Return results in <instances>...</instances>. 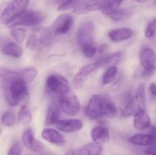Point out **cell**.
<instances>
[{
	"mask_svg": "<svg viewBox=\"0 0 156 155\" xmlns=\"http://www.w3.org/2000/svg\"><path fill=\"white\" fill-rule=\"evenodd\" d=\"M144 153L146 155H155L156 154V144L155 145L151 146L146 148L144 150Z\"/></svg>",
	"mask_w": 156,
	"mask_h": 155,
	"instance_id": "obj_37",
	"label": "cell"
},
{
	"mask_svg": "<svg viewBox=\"0 0 156 155\" xmlns=\"http://www.w3.org/2000/svg\"><path fill=\"white\" fill-rule=\"evenodd\" d=\"M117 73H118V69L116 66L109 67L108 69L105 71L102 75L101 81L103 84H108L111 83L113 80L116 78Z\"/></svg>",
	"mask_w": 156,
	"mask_h": 155,
	"instance_id": "obj_29",
	"label": "cell"
},
{
	"mask_svg": "<svg viewBox=\"0 0 156 155\" xmlns=\"http://www.w3.org/2000/svg\"><path fill=\"white\" fill-rule=\"evenodd\" d=\"M76 40L81 50L94 45V25L91 21L83 22L76 33Z\"/></svg>",
	"mask_w": 156,
	"mask_h": 155,
	"instance_id": "obj_6",
	"label": "cell"
},
{
	"mask_svg": "<svg viewBox=\"0 0 156 155\" xmlns=\"http://www.w3.org/2000/svg\"><path fill=\"white\" fill-rule=\"evenodd\" d=\"M102 150V144L96 142H90L84 145L79 150L77 155H101Z\"/></svg>",
	"mask_w": 156,
	"mask_h": 155,
	"instance_id": "obj_23",
	"label": "cell"
},
{
	"mask_svg": "<svg viewBox=\"0 0 156 155\" xmlns=\"http://www.w3.org/2000/svg\"><path fill=\"white\" fill-rule=\"evenodd\" d=\"M82 51L85 57L88 58V59H91V58L94 57V56H95L96 53H97L98 51V49L97 47L95 46V45H93L85 47V48L82 49Z\"/></svg>",
	"mask_w": 156,
	"mask_h": 155,
	"instance_id": "obj_35",
	"label": "cell"
},
{
	"mask_svg": "<svg viewBox=\"0 0 156 155\" xmlns=\"http://www.w3.org/2000/svg\"><path fill=\"white\" fill-rule=\"evenodd\" d=\"M149 91L151 95L156 97V84L155 83H151L149 84Z\"/></svg>",
	"mask_w": 156,
	"mask_h": 155,
	"instance_id": "obj_38",
	"label": "cell"
},
{
	"mask_svg": "<svg viewBox=\"0 0 156 155\" xmlns=\"http://www.w3.org/2000/svg\"><path fill=\"white\" fill-rule=\"evenodd\" d=\"M2 88L6 103L10 106H15L28 101V89L27 84L23 81H2Z\"/></svg>",
	"mask_w": 156,
	"mask_h": 155,
	"instance_id": "obj_1",
	"label": "cell"
},
{
	"mask_svg": "<svg viewBox=\"0 0 156 155\" xmlns=\"http://www.w3.org/2000/svg\"><path fill=\"white\" fill-rule=\"evenodd\" d=\"M41 137L44 140L58 145H62L65 143V138L62 134L51 128H46L41 132Z\"/></svg>",
	"mask_w": 156,
	"mask_h": 155,
	"instance_id": "obj_17",
	"label": "cell"
},
{
	"mask_svg": "<svg viewBox=\"0 0 156 155\" xmlns=\"http://www.w3.org/2000/svg\"><path fill=\"white\" fill-rule=\"evenodd\" d=\"M53 33L50 28L41 27L34 31L27 38L26 46L31 50L47 48L53 43Z\"/></svg>",
	"mask_w": 156,
	"mask_h": 155,
	"instance_id": "obj_2",
	"label": "cell"
},
{
	"mask_svg": "<svg viewBox=\"0 0 156 155\" xmlns=\"http://www.w3.org/2000/svg\"><path fill=\"white\" fill-rule=\"evenodd\" d=\"M1 51L4 55L14 58L21 57L23 53L22 48L18 43L12 41L3 43L2 44Z\"/></svg>",
	"mask_w": 156,
	"mask_h": 155,
	"instance_id": "obj_20",
	"label": "cell"
},
{
	"mask_svg": "<svg viewBox=\"0 0 156 155\" xmlns=\"http://www.w3.org/2000/svg\"><path fill=\"white\" fill-rule=\"evenodd\" d=\"M18 122L21 125H27L31 122L32 115L29 108L24 104L20 108L17 117Z\"/></svg>",
	"mask_w": 156,
	"mask_h": 155,
	"instance_id": "obj_26",
	"label": "cell"
},
{
	"mask_svg": "<svg viewBox=\"0 0 156 155\" xmlns=\"http://www.w3.org/2000/svg\"><path fill=\"white\" fill-rule=\"evenodd\" d=\"M21 150H22V147H21V143L17 141L11 147L8 155H21Z\"/></svg>",
	"mask_w": 156,
	"mask_h": 155,
	"instance_id": "obj_36",
	"label": "cell"
},
{
	"mask_svg": "<svg viewBox=\"0 0 156 155\" xmlns=\"http://www.w3.org/2000/svg\"><path fill=\"white\" fill-rule=\"evenodd\" d=\"M10 34L18 43L21 44L26 38V30L19 27H12L10 30Z\"/></svg>",
	"mask_w": 156,
	"mask_h": 155,
	"instance_id": "obj_28",
	"label": "cell"
},
{
	"mask_svg": "<svg viewBox=\"0 0 156 155\" xmlns=\"http://www.w3.org/2000/svg\"><path fill=\"white\" fill-rule=\"evenodd\" d=\"M110 100L98 94L91 96L85 109V114L90 119H98L106 116V109Z\"/></svg>",
	"mask_w": 156,
	"mask_h": 155,
	"instance_id": "obj_3",
	"label": "cell"
},
{
	"mask_svg": "<svg viewBox=\"0 0 156 155\" xmlns=\"http://www.w3.org/2000/svg\"><path fill=\"white\" fill-rule=\"evenodd\" d=\"M133 126L140 131H144L151 127V119L145 109H140L134 115Z\"/></svg>",
	"mask_w": 156,
	"mask_h": 155,
	"instance_id": "obj_15",
	"label": "cell"
},
{
	"mask_svg": "<svg viewBox=\"0 0 156 155\" xmlns=\"http://www.w3.org/2000/svg\"><path fill=\"white\" fill-rule=\"evenodd\" d=\"M107 48V46L105 45V44H102V45H101L100 46L98 47V52L99 53H103L104 52H105V50H106Z\"/></svg>",
	"mask_w": 156,
	"mask_h": 155,
	"instance_id": "obj_41",
	"label": "cell"
},
{
	"mask_svg": "<svg viewBox=\"0 0 156 155\" xmlns=\"http://www.w3.org/2000/svg\"><path fill=\"white\" fill-rule=\"evenodd\" d=\"M133 15V13L129 10L126 9H118L116 12L108 15V18L114 22H123L127 21Z\"/></svg>",
	"mask_w": 156,
	"mask_h": 155,
	"instance_id": "obj_25",
	"label": "cell"
},
{
	"mask_svg": "<svg viewBox=\"0 0 156 155\" xmlns=\"http://www.w3.org/2000/svg\"><path fill=\"white\" fill-rule=\"evenodd\" d=\"M56 128L59 130L68 133L79 132L82 129L83 123L80 119H64L59 120L56 124Z\"/></svg>",
	"mask_w": 156,
	"mask_h": 155,
	"instance_id": "obj_13",
	"label": "cell"
},
{
	"mask_svg": "<svg viewBox=\"0 0 156 155\" xmlns=\"http://www.w3.org/2000/svg\"><path fill=\"white\" fill-rule=\"evenodd\" d=\"M21 72L23 81L25 82L27 84L31 83L37 75V71L33 68H25V69L21 71Z\"/></svg>",
	"mask_w": 156,
	"mask_h": 155,
	"instance_id": "obj_30",
	"label": "cell"
},
{
	"mask_svg": "<svg viewBox=\"0 0 156 155\" xmlns=\"http://www.w3.org/2000/svg\"><path fill=\"white\" fill-rule=\"evenodd\" d=\"M59 104L61 110L68 115H77L81 109L80 103L75 95L62 96L59 98Z\"/></svg>",
	"mask_w": 156,
	"mask_h": 155,
	"instance_id": "obj_11",
	"label": "cell"
},
{
	"mask_svg": "<svg viewBox=\"0 0 156 155\" xmlns=\"http://www.w3.org/2000/svg\"><path fill=\"white\" fill-rule=\"evenodd\" d=\"M27 155H32V154H30V153H29V154H27Z\"/></svg>",
	"mask_w": 156,
	"mask_h": 155,
	"instance_id": "obj_45",
	"label": "cell"
},
{
	"mask_svg": "<svg viewBox=\"0 0 156 155\" xmlns=\"http://www.w3.org/2000/svg\"><path fill=\"white\" fill-rule=\"evenodd\" d=\"M91 135L94 142L100 144H105L110 140L109 131L105 127H101V126H97L94 128L91 131Z\"/></svg>",
	"mask_w": 156,
	"mask_h": 155,
	"instance_id": "obj_21",
	"label": "cell"
},
{
	"mask_svg": "<svg viewBox=\"0 0 156 155\" xmlns=\"http://www.w3.org/2000/svg\"><path fill=\"white\" fill-rule=\"evenodd\" d=\"M156 34V18L152 19L150 22L148 24L145 30V36L146 38H152Z\"/></svg>",
	"mask_w": 156,
	"mask_h": 155,
	"instance_id": "obj_34",
	"label": "cell"
},
{
	"mask_svg": "<svg viewBox=\"0 0 156 155\" xmlns=\"http://www.w3.org/2000/svg\"><path fill=\"white\" fill-rule=\"evenodd\" d=\"M46 88L49 92L60 97L68 94L70 89L69 83L67 79L59 74L48 76L46 81Z\"/></svg>",
	"mask_w": 156,
	"mask_h": 155,
	"instance_id": "obj_7",
	"label": "cell"
},
{
	"mask_svg": "<svg viewBox=\"0 0 156 155\" xmlns=\"http://www.w3.org/2000/svg\"><path fill=\"white\" fill-rule=\"evenodd\" d=\"M123 0H111L109 4L102 9L101 12L108 16L110 14L113 13V12L120 9V6L123 3Z\"/></svg>",
	"mask_w": 156,
	"mask_h": 155,
	"instance_id": "obj_32",
	"label": "cell"
},
{
	"mask_svg": "<svg viewBox=\"0 0 156 155\" xmlns=\"http://www.w3.org/2000/svg\"><path fill=\"white\" fill-rule=\"evenodd\" d=\"M21 141L26 148L36 153L42 151L44 148L43 143L34 138V132L30 127H27L24 130L21 135Z\"/></svg>",
	"mask_w": 156,
	"mask_h": 155,
	"instance_id": "obj_12",
	"label": "cell"
},
{
	"mask_svg": "<svg viewBox=\"0 0 156 155\" xmlns=\"http://www.w3.org/2000/svg\"><path fill=\"white\" fill-rule=\"evenodd\" d=\"M140 109H142V108L139 106L137 102L136 101L135 96L133 97V95L128 94V96H126V103H125V106L122 112V115L125 118L129 117L131 115H135Z\"/></svg>",
	"mask_w": 156,
	"mask_h": 155,
	"instance_id": "obj_22",
	"label": "cell"
},
{
	"mask_svg": "<svg viewBox=\"0 0 156 155\" xmlns=\"http://www.w3.org/2000/svg\"><path fill=\"white\" fill-rule=\"evenodd\" d=\"M136 101L137 102L139 106L142 109H145L146 107V89H145V85L143 84H140L138 86L136 90V92L135 94Z\"/></svg>",
	"mask_w": 156,
	"mask_h": 155,
	"instance_id": "obj_27",
	"label": "cell"
},
{
	"mask_svg": "<svg viewBox=\"0 0 156 155\" xmlns=\"http://www.w3.org/2000/svg\"><path fill=\"white\" fill-rule=\"evenodd\" d=\"M74 24L73 17L70 14L64 13L55 19L51 24L50 30L54 36L65 35L70 31Z\"/></svg>",
	"mask_w": 156,
	"mask_h": 155,
	"instance_id": "obj_9",
	"label": "cell"
},
{
	"mask_svg": "<svg viewBox=\"0 0 156 155\" xmlns=\"http://www.w3.org/2000/svg\"><path fill=\"white\" fill-rule=\"evenodd\" d=\"M140 61L143 68V76L152 75L156 69V54L151 48H143L140 55Z\"/></svg>",
	"mask_w": 156,
	"mask_h": 155,
	"instance_id": "obj_8",
	"label": "cell"
},
{
	"mask_svg": "<svg viewBox=\"0 0 156 155\" xmlns=\"http://www.w3.org/2000/svg\"><path fill=\"white\" fill-rule=\"evenodd\" d=\"M65 1L66 0H49L48 2L50 3V4L53 5H58L59 6L60 5H62Z\"/></svg>",
	"mask_w": 156,
	"mask_h": 155,
	"instance_id": "obj_39",
	"label": "cell"
},
{
	"mask_svg": "<svg viewBox=\"0 0 156 155\" xmlns=\"http://www.w3.org/2000/svg\"><path fill=\"white\" fill-rule=\"evenodd\" d=\"M155 155H156V154H155Z\"/></svg>",
	"mask_w": 156,
	"mask_h": 155,
	"instance_id": "obj_46",
	"label": "cell"
},
{
	"mask_svg": "<svg viewBox=\"0 0 156 155\" xmlns=\"http://www.w3.org/2000/svg\"><path fill=\"white\" fill-rule=\"evenodd\" d=\"M133 36V30L128 27L114 29L108 32V37L114 43H120L127 40Z\"/></svg>",
	"mask_w": 156,
	"mask_h": 155,
	"instance_id": "obj_16",
	"label": "cell"
},
{
	"mask_svg": "<svg viewBox=\"0 0 156 155\" xmlns=\"http://www.w3.org/2000/svg\"><path fill=\"white\" fill-rule=\"evenodd\" d=\"M60 106L56 102H52L47 108V114L45 118V125L51 126L56 125L59 121L60 114Z\"/></svg>",
	"mask_w": 156,
	"mask_h": 155,
	"instance_id": "obj_18",
	"label": "cell"
},
{
	"mask_svg": "<svg viewBox=\"0 0 156 155\" xmlns=\"http://www.w3.org/2000/svg\"><path fill=\"white\" fill-rule=\"evenodd\" d=\"M81 0H66L62 5L58 6V11L59 12H64L69 9H74L81 2Z\"/></svg>",
	"mask_w": 156,
	"mask_h": 155,
	"instance_id": "obj_33",
	"label": "cell"
},
{
	"mask_svg": "<svg viewBox=\"0 0 156 155\" xmlns=\"http://www.w3.org/2000/svg\"><path fill=\"white\" fill-rule=\"evenodd\" d=\"M154 5H155L156 6V0L155 1V2H154Z\"/></svg>",
	"mask_w": 156,
	"mask_h": 155,
	"instance_id": "obj_44",
	"label": "cell"
},
{
	"mask_svg": "<svg viewBox=\"0 0 156 155\" xmlns=\"http://www.w3.org/2000/svg\"><path fill=\"white\" fill-rule=\"evenodd\" d=\"M29 0H12L3 10L1 15V21L3 24H10L17 16L27 10Z\"/></svg>",
	"mask_w": 156,
	"mask_h": 155,
	"instance_id": "obj_5",
	"label": "cell"
},
{
	"mask_svg": "<svg viewBox=\"0 0 156 155\" xmlns=\"http://www.w3.org/2000/svg\"><path fill=\"white\" fill-rule=\"evenodd\" d=\"M2 124L6 127H12L15 126V115L13 112L10 110H8L5 112L2 115Z\"/></svg>",
	"mask_w": 156,
	"mask_h": 155,
	"instance_id": "obj_31",
	"label": "cell"
},
{
	"mask_svg": "<svg viewBox=\"0 0 156 155\" xmlns=\"http://www.w3.org/2000/svg\"><path fill=\"white\" fill-rule=\"evenodd\" d=\"M99 67H100V65H99L98 62H93V63L85 65L74 76V78H73V82L75 84L82 83L85 80H87L88 78V77L91 76Z\"/></svg>",
	"mask_w": 156,
	"mask_h": 155,
	"instance_id": "obj_14",
	"label": "cell"
},
{
	"mask_svg": "<svg viewBox=\"0 0 156 155\" xmlns=\"http://www.w3.org/2000/svg\"><path fill=\"white\" fill-rule=\"evenodd\" d=\"M65 155H75V151L73 150H69L65 153Z\"/></svg>",
	"mask_w": 156,
	"mask_h": 155,
	"instance_id": "obj_42",
	"label": "cell"
},
{
	"mask_svg": "<svg viewBox=\"0 0 156 155\" xmlns=\"http://www.w3.org/2000/svg\"><path fill=\"white\" fill-rule=\"evenodd\" d=\"M136 2H137L139 3H144L146 2H147L148 0H135Z\"/></svg>",
	"mask_w": 156,
	"mask_h": 155,
	"instance_id": "obj_43",
	"label": "cell"
},
{
	"mask_svg": "<svg viewBox=\"0 0 156 155\" xmlns=\"http://www.w3.org/2000/svg\"><path fill=\"white\" fill-rule=\"evenodd\" d=\"M149 135H152V137L156 138V126H152L150 127V129H149Z\"/></svg>",
	"mask_w": 156,
	"mask_h": 155,
	"instance_id": "obj_40",
	"label": "cell"
},
{
	"mask_svg": "<svg viewBox=\"0 0 156 155\" xmlns=\"http://www.w3.org/2000/svg\"><path fill=\"white\" fill-rule=\"evenodd\" d=\"M111 1V0H82L73 9V12L76 15H83L94 11H101Z\"/></svg>",
	"mask_w": 156,
	"mask_h": 155,
	"instance_id": "obj_10",
	"label": "cell"
},
{
	"mask_svg": "<svg viewBox=\"0 0 156 155\" xmlns=\"http://www.w3.org/2000/svg\"><path fill=\"white\" fill-rule=\"evenodd\" d=\"M129 142L133 145L143 146V147H151L155 145L156 138L152 137L149 134H136L129 138Z\"/></svg>",
	"mask_w": 156,
	"mask_h": 155,
	"instance_id": "obj_19",
	"label": "cell"
},
{
	"mask_svg": "<svg viewBox=\"0 0 156 155\" xmlns=\"http://www.w3.org/2000/svg\"><path fill=\"white\" fill-rule=\"evenodd\" d=\"M46 15L39 11L26 10L17 16L12 22L8 24V27H32L37 25L44 21Z\"/></svg>",
	"mask_w": 156,
	"mask_h": 155,
	"instance_id": "obj_4",
	"label": "cell"
},
{
	"mask_svg": "<svg viewBox=\"0 0 156 155\" xmlns=\"http://www.w3.org/2000/svg\"><path fill=\"white\" fill-rule=\"evenodd\" d=\"M123 54L122 53H115L109 56H104L101 59L97 61L100 66L105 65V66H115L117 65L123 59Z\"/></svg>",
	"mask_w": 156,
	"mask_h": 155,
	"instance_id": "obj_24",
	"label": "cell"
}]
</instances>
